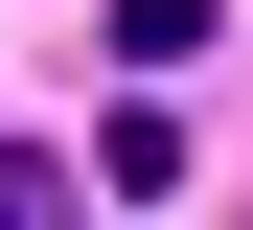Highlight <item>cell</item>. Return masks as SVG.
Here are the masks:
<instances>
[{
  "mask_svg": "<svg viewBox=\"0 0 253 230\" xmlns=\"http://www.w3.org/2000/svg\"><path fill=\"white\" fill-rule=\"evenodd\" d=\"M92 23H115V69H184V46L230 23V0H92Z\"/></svg>",
  "mask_w": 253,
  "mask_h": 230,
  "instance_id": "cell-1",
  "label": "cell"
},
{
  "mask_svg": "<svg viewBox=\"0 0 253 230\" xmlns=\"http://www.w3.org/2000/svg\"><path fill=\"white\" fill-rule=\"evenodd\" d=\"M0 230H69V161H0Z\"/></svg>",
  "mask_w": 253,
  "mask_h": 230,
  "instance_id": "cell-2",
  "label": "cell"
}]
</instances>
